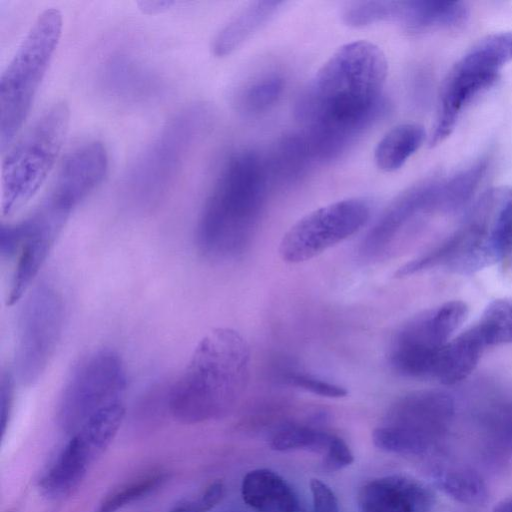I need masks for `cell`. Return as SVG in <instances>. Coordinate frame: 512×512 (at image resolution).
<instances>
[{
	"mask_svg": "<svg viewBox=\"0 0 512 512\" xmlns=\"http://www.w3.org/2000/svg\"><path fill=\"white\" fill-rule=\"evenodd\" d=\"M383 51L368 41L341 46L321 66L297 104L314 160L339 158L386 110Z\"/></svg>",
	"mask_w": 512,
	"mask_h": 512,
	"instance_id": "6da1fadb",
	"label": "cell"
},
{
	"mask_svg": "<svg viewBox=\"0 0 512 512\" xmlns=\"http://www.w3.org/2000/svg\"><path fill=\"white\" fill-rule=\"evenodd\" d=\"M270 185L265 158L240 150L224 163L201 209L196 242L213 259L241 253L248 244Z\"/></svg>",
	"mask_w": 512,
	"mask_h": 512,
	"instance_id": "7a4b0ae2",
	"label": "cell"
},
{
	"mask_svg": "<svg viewBox=\"0 0 512 512\" xmlns=\"http://www.w3.org/2000/svg\"><path fill=\"white\" fill-rule=\"evenodd\" d=\"M249 370L250 348L243 336L231 328L211 330L169 390L173 415L188 423L224 415L246 389Z\"/></svg>",
	"mask_w": 512,
	"mask_h": 512,
	"instance_id": "3957f363",
	"label": "cell"
},
{
	"mask_svg": "<svg viewBox=\"0 0 512 512\" xmlns=\"http://www.w3.org/2000/svg\"><path fill=\"white\" fill-rule=\"evenodd\" d=\"M210 120L211 109L205 103L188 105L174 114L128 169L121 185L124 200L141 210L158 205Z\"/></svg>",
	"mask_w": 512,
	"mask_h": 512,
	"instance_id": "277c9868",
	"label": "cell"
},
{
	"mask_svg": "<svg viewBox=\"0 0 512 512\" xmlns=\"http://www.w3.org/2000/svg\"><path fill=\"white\" fill-rule=\"evenodd\" d=\"M62 15L47 8L34 21L0 79V146L4 151L26 119L59 43Z\"/></svg>",
	"mask_w": 512,
	"mask_h": 512,
	"instance_id": "5b68a950",
	"label": "cell"
},
{
	"mask_svg": "<svg viewBox=\"0 0 512 512\" xmlns=\"http://www.w3.org/2000/svg\"><path fill=\"white\" fill-rule=\"evenodd\" d=\"M69 108L56 102L47 108L9 149L2 162L1 211L9 216L39 190L65 140Z\"/></svg>",
	"mask_w": 512,
	"mask_h": 512,
	"instance_id": "8992f818",
	"label": "cell"
},
{
	"mask_svg": "<svg viewBox=\"0 0 512 512\" xmlns=\"http://www.w3.org/2000/svg\"><path fill=\"white\" fill-rule=\"evenodd\" d=\"M512 61V31L489 34L477 41L451 68L440 92L439 110L429 140L431 147L453 132L463 109L498 79Z\"/></svg>",
	"mask_w": 512,
	"mask_h": 512,
	"instance_id": "52a82bcc",
	"label": "cell"
},
{
	"mask_svg": "<svg viewBox=\"0 0 512 512\" xmlns=\"http://www.w3.org/2000/svg\"><path fill=\"white\" fill-rule=\"evenodd\" d=\"M74 209L49 191L28 217L16 224L1 226V254L5 257L18 255L7 299L9 305L29 289Z\"/></svg>",
	"mask_w": 512,
	"mask_h": 512,
	"instance_id": "ba28073f",
	"label": "cell"
},
{
	"mask_svg": "<svg viewBox=\"0 0 512 512\" xmlns=\"http://www.w3.org/2000/svg\"><path fill=\"white\" fill-rule=\"evenodd\" d=\"M127 387L121 357L100 349L82 359L68 378L58 405V421L67 432H76L101 409L122 402Z\"/></svg>",
	"mask_w": 512,
	"mask_h": 512,
	"instance_id": "9c48e42d",
	"label": "cell"
},
{
	"mask_svg": "<svg viewBox=\"0 0 512 512\" xmlns=\"http://www.w3.org/2000/svg\"><path fill=\"white\" fill-rule=\"evenodd\" d=\"M64 306L57 290L42 283L21 308L16 337L15 373L23 385H33L46 370L60 341Z\"/></svg>",
	"mask_w": 512,
	"mask_h": 512,
	"instance_id": "30bf717a",
	"label": "cell"
},
{
	"mask_svg": "<svg viewBox=\"0 0 512 512\" xmlns=\"http://www.w3.org/2000/svg\"><path fill=\"white\" fill-rule=\"evenodd\" d=\"M124 414L123 403L119 402L101 409L84 422L41 477V493L50 499L69 495L110 445Z\"/></svg>",
	"mask_w": 512,
	"mask_h": 512,
	"instance_id": "8fae6325",
	"label": "cell"
},
{
	"mask_svg": "<svg viewBox=\"0 0 512 512\" xmlns=\"http://www.w3.org/2000/svg\"><path fill=\"white\" fill-rule=\"evenodd\" d=\"M370 213V203L359 197L320 207L288 229L279 244V255L291 264L310 260L360 230Z\"/></svg>",
	"mask_w": 512,
	"mask_h": 512,
	"instance_id": "7c38bea8",
	"label": "cell"
},
{
	"mask_svg": "<svg viewBox=\"0 0 512 512\" xmlns=\"http://www.w3.org/2000/svg\"><path fill=\"white\" fill-rule=\"evenodd\" d=\"M467 315V305L454 300L405 324L390 349L389 359L394 370L407 377L431 378L438 352L466 320Z\"/></svg>",
	"mask_w": 512,
	"mask_h": 512,
	"instance_id": "4fadbf2b",
	"label": "cell"
},
{
	"mask_svg": "<svg viewBox=\"0 0 512 512\" xmlns=\"http://www.w3.org/2000/svg\"><path fill=\"white\" fill-rule=\"evenodd\" d=\"M97 80L102 92L123 103H140L155 97L161 80L156 71L133 50L118 48L99 64Z\"/></svg>",
	"mask_w": 512,
	"mask_h": 512,
	"instance_id": "5bb4252c",
	"label": "cell"
},
{
	"mask_svg": "<svg viewBox=\"0 0 512 512\" xmlns=\"http://www.w3.org/2000/svg\"><path fill=\"white\" fill-rule=\"evenodd\" d=\"M454 411V401L447 393L437 390L418 391L396 403L390 415V423L413 433L431 447L447 433Z\"/></svg>",
	"mask_w": 512,
	"mask_h": 512,
	"instance_id": "9a60e30c",
	"label": "cell"
},
{
	"mask_svg": "<svg viewBox=\"0 0 512 512\" xmlns=\"http://www.w3.org/2000/svg\"><path fill=\"white\" fill-rule=\"evenodd\" d=\"M438 184L436 179L423 180L400 193L367 234L362 244L363 253L370 257L378 256L414 217L437 211Z\"/></svg>",
	"mask_w": 512,
	"mask_h": 512,
	"instance_id": "2e32d148",
	"label": "cell"
},
{
	"mask_svg": "<svg viewBox=\"0 0 512 512\" xmlns=\"http://www.w3.org/2000/svg\"><path fill=\"white\" fill-rule=\"evenodd\" d=\"M107 167L108 155L103 144L85 143L66 157L51 190L76 207L102 182Z\"/></svg>",
	"mask_w": 512,
	"mask_h": 512,
	"instance_id": "e0dca14e",
	"label": "cell"
},
{
	"mask_svg": "<svg viewBox=\"0 0 512 512\" xmlns=\"http://www.w3.org/2000/svg\"><path fill=\"white\" fill-rule=\"evenodd\" d=\"M430 491L418 481L392 475L366 483L359 493L361 512H417L431 503Z\"/></svg>",
	"mask_w": 512,
	"mask_h": 512,
	"instance_id": "ac0fdd59",
	"label": "cell"
},
{
	"mask_svg": "<svg viewBox=\"0 0 512 512\" xmlns=\"http://www.w3.org/2000/svg\"><path fill=\"white\" fill-rule=\"evenodd\" d=\"M487 343L478 324L449 340L438 352L431 378L445 385L464 380L477 366Z\"/></svg>",
	"mask_w": 512,
	"mask_h": 512,
	"instance_id": "d6986e66",
	"label": "cell"
},
{
	"mask_svg": "<svg viewBox=\"0 0 512 512\" xmlns=\"http://www.w3.org/2000/svg\"><path fill=\"white\" fill-rule=\"evenodd\" d=\"M479 201L486 217L484 258L489 266L512 253V188H492Z\"/></svg>",
	"mask_w": 512,
	"mask_h": 512,
	"instance_id": "ffe728a7",
	"label": "cell"
},
{
	"mask_svg": "<svg viewBox=\"0 0 512 512\" xmlns=\"http://www.w3.org/2000/svg\"><path fill=\"white\" fill-rule=\"evenodd\" d=\"M244 502L257 512H295L299 506L286 481L276 472L261 468L248 472L242 481Z\"/></svg>",
	"mask_w": 512,
	"mask_h": 512,
	"instance_id": "44dd1931",
	"label": "cell"
},
{
	"mask_svg": "<svg viewBox=\"0 0 512 512\" xmlns=\"http://www.w3.org/2000/svg\"><path fill=\"white\" fill-rule=\"evenodd\" d=\"M283 2L255 1L239 10L219 30L212 42L217 57L231 54L235 49L261 30L280 10Z\"/></svg>",
	"mask_w": 512,
	"mask_h": 512,
	"instance_id": "7402d4cb",
	"label": "cell"
},
{
	"mask_svg": "<svg viewBox=\"0 0 512 512\" xmlns=\"http://www.w3.org/2000/svg\"><path fill=\"white\" fill-rule=\"evenodd\" d=\"M469 10L461 1L412 0L400 1L397 21L411 32L455 28L464 24Z\"/></svg>",
	"mask_w": 512,
	"mask_h": 512,
	"instance_id": "603a6c76",
	"label": "cell"
},
{
	"mask_svg": "<svg viewBox=\"0 0 512 512\" xmlns=\"http://www.w3.org/2000/svg\"><path fill=\"white\" fill-rule=\"evenodd\" d=\"M314 160L303 133L281 137L265 158L270 184L291 186L301 181Z\"/></svg>",
	"mask_w": 512,
	"mask_h": 512,
	"instance_id": "cb8c5ba5",
	"label": "cell"
},
{
	"mask_svg": "<svg viewBox=\"0 0 512 512\" xmlns=\"http://www.w3.org/2000/svg\"><path fill=\"white\" fill-rule=\"evenodd\" d=\"M425 137V129L420 124L404 123L393 127L375 147L376 166L384 172L398 170L421 147Z\"/></svg>",
	"mask_w": 512,
	"mask_h": 512,
	"instance_id": "d4e9b609",
	"label": "cell"
},
{
	"mask_svg": "<svg viewBox=\"0 0 512 512\" xmlns=\"http://www.w3.org/2000/svg\"><path fill=\"white\" fill-rule=\"evenodd\" d=\"M487 169L481 160L438 184L436 205L439 212H452L465 205L476 191Z\"/></svg>",
	"mask_w": 512,
	"mask_h": 512,
	"instance_id": "484cf974",
	"label": "cell"
},
{
	"mask_svg": "<svg viewBox=\"0 0 512 512\" xmlns=\"http://www.w3.org/2000/svg\"><path fill=\"white\" fill-rule=\"evenodd\" d=\"M440 489L464 504H480L487 499L488 492L481 476L466 467H448L437 472L435 477Z\"/></svg>",
	"mask_w": 512,
	"mask_h": 512,
	"instance_id": "4316f807",
	"label": "cell"
},
{
	"mask_svg": "<svg viewBox=\"0 0 512 512\" xmlns=\"http://www.w3.org/2000/svg\"><path fill=\"white\" fill-rule=\"evenodd\" d=\"M284 79L274 73L263 75L245 86L238 98V106L246 114H260L272 108L284 90Z\"/></svg>",
	"mask_w": 512,
	"mask_h": 512,
	"instance_id": "83f0119b",
	"label": "cell"
},
{
	"mask_svg": "<svg viewBox=\"0 0 512 512\" xmlns=\"http://www.w3.org/2000/svg\"><path fill=\"white\" fill-rule=\"evenodd\" d=\"M333 434L308 426L288 425L276 431L270 445L278 451L304 449L324 453Z\"/></svg>",
	"mask_w": 512,
	"mask_h": 512,
	"instance_id": "f1b7e54d",
	"label": "cell"
},
{
	"mask_svg": "<svg viewBox=\"0 0 512 512\" xmlns=\"http://www.w3.org/2000/svg\"><path fill=\"white\" fill-rule=\"evenodd\" d=\"M487 346L512 344V299H497L484 310L478 323Z\"/></svg>",
	"mask_w": 512,
	"mask_h": 512,
	"instance_id": "f546056e",
	"label": "cell"
},
{
	"mask_svg": "<svg viewBox=\"0 0 512 512\" xmlns=\"http://www.w3.org/2000/svg\"><path fill=\"white\" fill-rule=\"evenodd\" d=\"M400 1H356L347 4L342 18L351 27H364L381 21H397Z\"/></svg>",
	"mask_w": 512,
	"mask_h": 512,
	"instance_id": "4dcf8cb0",
	"label": "cell"
},
{
	"mask_svg": "<svg viewBox=\"0 0 512 512\" xmlns=\"http://www.w3.org/2000/svg\"><path fill=\"white\" fill-rule=\"evenodd\" d=\"M164 480L163 474H153L127 483L108 494L100 502L95 512H118L125 506L150 494Z\"/></svg>",
	"mask_w": 512,
	"mask_h": 512,
	"instance_id": "1f68e13d",
	"label": "cell"
},
{
	"mask_svg": "<svg viewBox=\"0 0 512 512\" xmlns=\"http://www.w3.org/2000/svg\"><path fill=\"white\" fill-rule=\"evenodd\" d=\"M372 440L379 449L397 454L418 455L430 448L413 433L392 423L376 428Z\"/></svg>",
	"mask_w": 512,
	"mask_h": 512,
	"instance_id": "d6a6232c",
	"label": "cell"
},
{
	"mask_svg": "<svg viewBox=\"0 0 512 512\" xmlns=\"http://www.w3.org/2000/svg\"><path fill=\"white\" fill-rule=\"evenodd\" d=\"M485 424L492 442L512 452V400L494 407L486 416Z\"/></svg>",
	"mask_w": 512,
	"mask_h": 512,
	"instance_id": "836d02e7",
	"label": "cell"
},
{
	"mask_svg": "<svg viewBox=\"0 0 512 512\" xmlns=\"http://www.w3.org/2000/svg\"><path fill=\"white\" fill-rule=\"evenodd\" d=\"M285 381L293 387L301 388L323 397L341 398L345 397L348 393L342 386L302 373H289L285 376Z\"/></svg>",
	"mask_w": 512,
	"mask_h": 512,
	"instance_id": "e575fe53",
	"label": "cell"
},
{
	"mask_svg": "<svg viewBox=\"0 0 512 512\" xmlns=\"http://www.w3.org/2000/svg\"><path fill=\"white\" fill-rule=\"evenodd\" d=\"M354 461L353 454L346 442L333 435L324 452L323 466L327 471H338Z\"/></svg>",
	"mask_w": 512,
	"mask_h": 512,
	"instance_id": "d590c367",
	"label": "cell"
},
{
	"mask_svg": "<svg viewBox=\"0 0 512 512\" xmlns=\"http://www.w3.org/2000/svg\"><path fill=\"white\" fill-rule=\"evenodd\" d=\"M310 489L314 512H339L337 497L326 483L319 479H312Z\"/></svg>",
	"mask_w": 512,
	"mask_h": 512,
	"instance_id": "8d00e7d4",
	"label": "cell"
},
{
	"mask_svg": "<svg viewBox=\"0 0 512 512\" xmlns=\"http://www.w3.org/2000/svg\"><path fill=\"white\" fill-rule=\"evenodd\" d=\"M13 380L14 379L10 373H2L0 383L2 431L5 430L7 419L12 406Z\"/></svg>",
	"mask_w": 512,
	"mask_h": 512,
	"instance_id": "74e56055",
	"label": "cell"
},
{
	"mask_svg": "<svg viewBox=\"0 0 512 512\" xmlns=\"http://www.w3.org/2000/svg\"><path fill=\"white\" fill-rule=\"evenodd\" d=\"M209 509L206 508L205 504L202 502L201 498H197L190 501H185L181 504L176 505L169 512H208Z\"/></svg>",
	"mask_w": 512,
	"mask_h": 512,
	"instance_id": "f35d334b",
	"label": "cell"
},
{
	"mask_svg": "<svg viewBox=\"0 0 512 512\" xmlns=\"http://www.w3.org/2000/svg\"><path fill=\"white\" fill-rule=\"evenodd\" d=\"M175 2L172 1H141L138 3L140 9L145 13H158L169 9Z\"/></svg>",
	"mask_w": 512,
	"mask_h": 512,
	"instance_id": "ab89813d",
	"label": "cell"
},
{
	"mask_svg": "<svg viewBox=\"0 0 512 512\" xmlns=\"http://www.w3.org/2000/svg\"><path fill=\"white\" fill-rule=\"evenodd\" d=\"M493 512H512V497L500 501L494 507Z\"/></svg>",
	"mask_w": 512,
	"mask_h": 512,
	"instance_id": "60d3db41",
	"label": "cell"
},
{
	"mask_svg": "<svg viewBox=\"0 0 512 512\" xmlns=\"http://www.w3.org/2000/svg\"><path fill=\"white\" fill-rule=\"evenodd\" d=\"M295 512H305L304 510L298 508Z\"/></svg>",
	"mask_w": 512,
	"mask_h": 512,
	"instance_id": "b9f144b4",
	"label": "cell"
}]
</instances>
